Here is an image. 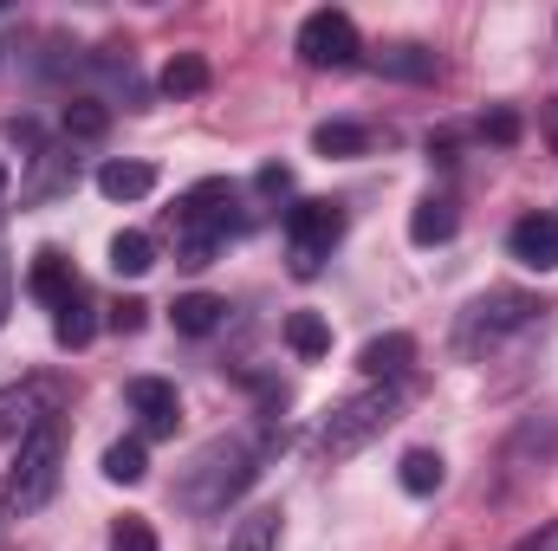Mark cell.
I'll use <instances>...</instances> for the list:
<instances>
[{
    "label": "cell",
    "mask_w": 558,
    "mask_h": 551,
    "mask_svg": "<svg viewBox=\"0 0 558 551\" xmlns=\"http://www.w3.org/2000/svg\"><path fill=\"white\" fill-rule=\"evenodd\" d=\"M513 551H558V519H546L539 532H526V539H520Z\"/></svg>",
    "instance_id": "obj_30"
},
{
    "label": "cell",
    "mask_w": 558,
    "mask_h": 551,
    "mask_svg": "<svg viewBox=\"0 0 558 551\" xmlns=\"http://www.w3.org/2000/svg\"><path fill=\"white\" fill-rule=\"evenodd\" d=\"M156 188V169L149 162H105L98 169V195L105 201H143Z\"/></svg>",
    "instance_id": "obj_15"
},
{
    "label": "cell",
    "mask_w": 558,
    "mask_h": 551,
    "mask_svg": "<svg viewBox=\"0 0 558 551\" xmlns=\"http://www.w3.org/2000/svg\"><path fill=\"white\" fill-rule=\"evenodd\" d=\"M143 474H149V448H143V434H131V441H111V448H105V480L137 487Z\"/></svg>",
    "instance_id": "obj_22"
},
{
    "label": "cell",
    "mask_w": 558,
    "mask_h": 551,
    "mask_svg": "<svg viewBox=\"0 0 558 551\" xmlns=\"http://www.w3.org/2000/svg\"><path fill=\"white\" fill-rule=\"evenodd\" d=\"M254 188H260V195H292V169H260V175H254Z\"/></svg>",
    "instance_id": "obj_29"
},
{
    "label": "cell",
    "mask_w": 558,
    "mask_h": 551,
    "mask_svg": "<svg viewBox=\"0 0 558 551\" xmlns=\"http://www.w3.org/2000/svg\"><path fill=\"white\" fill-rule=\"evenodd\" d=\"M286 344H292V357L318 364V357L331 351V325H325L318 311H292V318H286Z\"/></svg>",
    "instance_id": "obj_20"
},
{
    "label": "cell",
    "mask_w": 558,
    "mask_h": 551,
    "mask_svg": "<svg viewBox=\"0 0 558 551\" xmlns=\"http://www.w3.org/2000/svg\"><path fill=\"white\" fill-rule=\"evenodd\" d=\"M143 318H149V305H143V298H118V305H111V331H124V338L143 331Z\"/></svg>",
    "instance_id": "obj_27"
},
{
    "label": "cell",
    "mask_w": 558,
    "mask_h": 551,
    "mask_svg": "<svg viewBox=\"0 0 558 551\" xmlns=\"http://www.w3.org/2000/svg\"><path fill=\"white\" fill-rule=\"evenodd\" d=\"M312 149L344 162V156H364V149H371V131H364V124H344V118H331V124H318V131H312Z\"/></svg>",
    "instance_id": "obj_23"
},
{
    "label": "cell",
    "mask_w": 558,
    "mask_h": 551,
    "mask_svg": "<svg viewBox=\"0 0 558 551\" xmlns=\"http://www.w3.org/2000/svg\"><path fill=\"white\" fill-rule=\"evenodd\" d=\"M377 72H390V78H435L441 59H435L428 46H416V39H397V46L377 52Z\"/></svg>",
    "instance_id": "obj_17"
},
{
    "label": "cell",
    "mask_w": 558,
    "mask_h": 551,
    "mask_svg": "<svg viewBox=\"0 0 558 551\" xmlns=\"http://www.w3.org/2000/svg\"><path fill=\"white\" fill-rule=\"evenodd\" d=\"M228 551H279V513L274 506H267V513H247V519L234 526Z\"/></svg>",
    "instance_id": "obj_24"
},
{
    "label": "cell",
    "mask_w": 558,
    "mask_h": 551,
    "mask_svg": "<svg viewBox=\"0 0 558 551\" xmlns=\"http://www.w3.org/2000/svg\"><path fill=\"white\" fill-rule=\"evenodd\" d=\"M105 131H111V111H105L98 98H78V105H65V137L92 143V137H105Z\"/></svg>",
    "instance_id": "obj_25"
},
{
    "label": "cell",
    "mask_w": 558,
    "mask_h": 551,
    "mask_svg": "<svg viewBox=\"0 0 558 551\" xmlns=\"http://www.w3.org/2000/svg\"><path fill=\"white\" fill-rule=\"evenodd\" d=\"M397 415H403V390H397V383H371V390L344 396L338 409L318 421L312 448H318V461H344V454L371 448V441H377V434H384Z\"/></svg>",
    "instance_id": "obj_3"
},
{
    "label": "cell",
    "mask_w": 558,
    "mask_h": 551,
    "mask_svg": "<svg viewBox=\"0 0 558 551\" xmlns=\"http://www.w3.org/2000/svg\"><path fill=\"white\" fill-rule=\"evenodd\" d=\"M169 318H175L182 338H208V331L228 318V298H215V292H182V298L169 305Z\"/></svg>",
    "instance_id": "obj_13"
},
{
    "label": "cell",
    "mask_w": 558,
    "mask_h": 551,
    "mask_svg": "<svg viewBox=\"0 0 558 551\" xmlns=\"http://www.w3.org/2000/svg\"><path fill=\"white\" fill-rule=\"evenodd\" d=\"M59 467H65V434H59V421H46V428H33V434L13 448L7 506H13V513H39V506L59 493Z\"/></svg>",
    "instance_id": "obj_4"
},
{
    "label": "cell",
    "mask_w": 558,
    "mask_h": 551,
    "mask_svg": "<svg viewBox=\"0 0 558 551\" xmlns=\"http://www.w3.org/2000/svg\"><path fill=\"white\" fill-rule=\"evenodd\" d=\"M454 228H461V215H454L448 195H428V201H416V215H410V241H416V247H441V241H454Z\"/></svg>",
    "instance_id": "obj_14"
},
{
    "label": "cell",
    "mask_w": 558,
    "mask_h": 551,
    "mask_svg": "<svg viewBox=\"0 0 558 551\" xmlns=\"http://www.w3.org/2000/svg\"><path fill=\"white\" fill-rule=\"evenodd\" d=\"M279 441H286V428H279L274 415H267L260 441H247V434H221V441H208V448L182 467L175 500H182L189 513H221L228 500H241V493L260 480V461L274 454Z\"/></svg>",
    "instance_id": "obj_1"
},
{
    "label": "cell",
    "mask_w": 558,
    "mask_h": 551,
    "mask_svg": "<svg viewBox=\"0 0 558 551\" xmlns=\"http://www.w3.org/2000/svg\"><path fill=\"white\" fill-rule=\"evenodd\" d=\"M357 52H364V39H357V20H351V13L318 7V13L299 20V59H305V65L344 72V65H357Z\"/></svg>",
    "instance_id": "obj_7"
},
{
    "label": "cell",
    "mask_w": 558,
    "mask_h": 551,
    "mask_svg": "<svg viewBox=\"0 0 558 551\" xmlns=\"http://www.w3.org/2000/svg\"><path fill=\"white\" fill-rule=\"evenodd\" d=\"M338 234H344V208L338 201H299V208H286V260H292V273L299 279L318 273L331 260Z\"/></svg>",
    "instance_id": "obj_5"
},
{
    "label": "cell",
    "mask_w": 558,
    "mask_h": 551,
    "mask_svg": "<svg viewBox=\"0 0 558 551\" xmlns=\"http://www.w3.org/2000/svg\"><path fill=\"white\" fill-rule=\"evenodd\" d=\"M149 267H156V241L137 234V228H124V234L111 241V273L118 279H143Z\"/></svg>",
    "instance_id": "obj_21"
},
{
    "label": "cell",
    "mask_w": 558,
    "mask_h": 551,
    "mask_svg": "<svg viewBox=\"0 0 558 551\" xmlns=\"http://www.w3.org/2000/svg\"><path fill=\"white\" fill-rule=\"evenodd\" d=\"M26 292L39 298V305H65L72 292H78V273H72V260L59 254V247H46V254H33V273H26Z\"/></svg>",
    "instance_id": "obj_12"
},
{
    "label": "cell",
    "mask_w": 558,
    "mask_h": 551,
    "mask_svg": "<svg viewBox=\"0 0 558 551\" xmlns=\"http://www.w3.org/2000/svg\"><path fill=\"white\" fill-rule=\"evenodd\" d=\"M234 228H241V188L221 182V175L195 182V188L175 201V267H189V273L215 267V254L228 247Z\"/></svg>",
    "instance_id": "obj_2"
},
{
    "label": "cell",
    "mask_w": 558,
    "mask_h": 551,
    "mask_svg": "<svg viewBox=\"0 0 558 551\" xmlns=\"http://www.w3.org/2000/svg\"><path fill=\"white\" fill-rule=\"evenodd\" d=\"M111 551H156V532H149V519L124 513V519L111 526Z\"/></svg>",
    "instance_id": "obj_26"
},
{
    "label": "cell",
    "mask_w": 558,
    "mask_h": 551,
    "mask_svg": "<svg viewBox=\"0 0 558 551\" xmlns=\"http://www.w3.org/2000/svg\"><path fill=\"white\" fill-rule=\"evenodd\" d=\"M59 403H65V383H52V377H26V383L0 390V434L20 448L33 428L59 421Z\"/></svg>",
    "instance_id": "obj_8"
},
{
    "label": "cell",
    "mask_w": 558,
    "mask_h": 551,
    "mask_svg": "<svg viewBox=\"0 0 558 551\" xmlns=\"http://www.w3.org/2000/svg\"><path fill=\"white\" fill-rule=\"evenodd\" d=\"M397 480H403V493L428 500V493H441V480H448V461H441L435 448H410V454L397 461Z\"/></svg>",
    "instance_id": "obj_16"
},
{
    "label": "cell",
    "mask_w": 558,
    "mask_h": 551,
    "mask_svg": "<svg viewBox=\"0 0 558 551\" xmlns=\"http://www.w3.org/2000/svg\"><path fill=\"white\" fill-rule=\"evenodd\" d=\"M410 364H416V338H410V331H384V338H371V344L357 351V370H364L371 383H397Z\"/></svg>",
    "instance_id": "obj_11"
},
{
    "label": "cell",
    "mask_w": 558,
    "mask_h": 551,
    "mask_svg": "<svg viewBox=\"0 0 558 551\" xmlns=\"http://www.w3.org/2000/svg\"><path fill=\"white\" fill-rule=\"evenodd\" d=\"M92 331H98V318H92V298H85V285L52 311V338L65 344V351H78V344H92Z\"/></svg>",
    "instance_id": "obj_19"
},
{
    "label": "cell",
    "mask_w": 558,
    "mask_h": 551,
    "mask_svg": "<svg viewBox=\"0 0 558 551\" xmlns=\"http://www.w3.org/2000/svg\"><path fill=\"white\" fill-rule=\"evenodd\" d=\"M7 305H13V273H7V260H0V325H7Z\"/></svg>",
    "instance_id": "obj_31"
},
{
    "label": "cell",
    "mask_w": 558,
    "mask_h": 551,
    "mask_svg": "<svg viewBox=\"0 0 558 551\" xmlns=\"http://www.w3.org/2000/svg\"><path fill=\"white\" fill-rule=\"evenodd\" d=\"M481 137L513 143V137H520V118H513V111H487V118H481Z\"/></svg>",
    "instance_id": "obj_28"
},
{
    "label": "cell",
    "mask_w": 558,
    "mask_h": 551,
    "mask_svg": "<svg viewBox=\"0 0 558 551\" xmlns=\"http://www.w3.org/2000/svg\"><path fill=\"white\" fill-rule=\"evenodd\" d=\"M513 260L533 267V273H558V215H520L513 234H507Z\"/></svg>",
    "instance_id": "obj_10"
},
{
    "label": "cell",
    "mask_w": 558,
    "mask_h": 551,
    "mask_svg": "<svg viewBox=\"0 0 558 551\" xmlns=\"http://www.w3.org/2000/svg\"><path fill=\"white\" fill-rule=\"evenodd\" d=\"M156 85H162V98H202L208 91V59L202 52H175Z\"/></svg>",
    "instance_id": "obj_18"
},
{
    "label": "cell",
    "mask_w": 558,
    "mask_h": 551,
    "mask_svg": "<svg viewBox=\"0 0 558 551\" xmlns=\"http://www.w3.org/2000/svg\"><path fill=\"white\" fill-rule=\"evenodd\" d=\"M539 311H546V305L526 298V292H487V298H474L468 318H461V351H494L500 338L526 331Z\"/></svg>",
    "instance_id": "obj_6"
},
{
    "label": "cell",
    "mask_w": 558,
    "mask_h": 551,
    "mask_svg": "<svg viewBox=\"0 0 558 551\" xmlns=\"http://www.w3.org/2000/svg\"><path fill=\"white\" fill-rule=\"evenodd\" d=\"M124 403L137 409L149 441H156V434H175V421H182V396H175V383H162V377H131V383H124Z\"/></svg>",
    "instance_id": "obj_9"
},
{
    "label": "cell",
    "mask_w": 558,
    "mask_h": 551,
    "mask_svg": "<svg viewBox=\"0 0 558 551\" xmlns=\"http://www.w3.org/2000/svg\"><path fill=\"white\" fill-rule=\"evenodd\" d=\"M7 182H13V175H7V162H0V195H7Z\"/></svg>",
    "instance_id": "obj_32"
}]
</instances>
